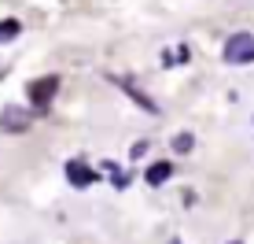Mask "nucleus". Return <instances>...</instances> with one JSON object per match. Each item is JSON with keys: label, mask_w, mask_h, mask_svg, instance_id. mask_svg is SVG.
Here are the masks:
<instances>
[{"label": "nucleus", "mask_w": 254, "mask_h": 244, "mask_svg": "<svg viewBox=\"0 0 254 244\" xmlns=\"http://www.w3.org/2000/svg\"><path fill=\"white\" fill-rule=\"evenodd\" d=\"M232 244H240V241H232Z\"/></svg>", "instance_id": "9"}, {"label": "nucleus", "mask_w": 254, "mask_h": 244, "mask_svg": "<svg viewBox=\"0 0 254 244\" xmlns=\"http://www.w3.org/2000/svg\"><path fill=\"white\" fill-rule=\"evenodd\" d=\"M0 129H4V133H22V129H30V111L19 108V104H7V108L0 111Z\"/></svg>", "instance_id": "3"}, {"label": "nucleus", "mask_w": 254, "mask_h": 244, "mask_svg": "<svg viewBox=\"0 0 254 244\" xmlns=\"http://www.w3.org/2000/svg\"><path fill=\"white\" fill-rule=\"evenodd\" d=\"M147 152V141H136L133 148H129V155H133V159H140V155H144Z\"/></svg>", "instance_id": "8"}, {"label": "nucleus", "mask_w": 254, "mask_h": 244, "mask_svg": "<svg viewBox=\"0 0 254 244\" xmlns=\"http://www.w3.org/2000/svg\"><path fill=\"white\" fill-rule=\"evenodd\" d=\"M66 181H70L74 189H89L92 181H96V170L85 167L81 159H70V163H66Z\"/></svg>", "instance_id": "4"}, {"label": "nucleus", "mask_w": 254, "mask_h": 244, "mask_svg": "<svg viewBox=\"0 0 254 244\" xmlns=\"http://www.w3.org/2000/svg\"><path fill=\"white\" fill-rule=\"evenodd\" d=\"M191 144H195V137H191V133H177V137H173V148H177L181 155H188Z\"/></svg>", "instance_id": "7"}, {"label": "nucleus", "mask_w": 254, "mask_h": 244, "mask_svg": "<svg viewBox=\"0 0 254 244\" xmlns=\"http://www.w3.org/2000/svg\"><path fill=\"white\" fill-rule=\"evenodd\" d=\"M225 63H232V67H243V63H254V33L247 30H240V33H232L229 41H225Z\"/></svg>", "instance_id": "1"}, {"label": "nucleus", "mask_w": 254, "mask_h": 244, "mask_svg": "<svg viewBox=\"0 0 254 244\" xmlns=\"http://www.w3.org/2000/svg\"><path fill=\"white\" fill-rule=\"evenodd\" d=\"M144 178H147V185H166V181L173 178V167H170V159H159V163H151Z\"/></svg>", "instance_id": "5"}, {"label": "nucleus", "mask_w": 254, "mask_h": 244, "mask_svg": "<svg viewBox=\"0 0 254 244\" xmlns=\"http://www.w3.org/2000/svg\"><path fill=\"white\" fill-rule=\"evenodd\" d=\"M56 89H59V78H56V74L30 82V104H33L37 111H45L48 104H52V97H56Z\"/></svg>", "instance_id": "2"}, {"label": "nucleus", "mask_w": 254, "mask_h": 244, "mask_svg": "<svg viewBox=\"0 0 254 244\" xmlns=\"http://www.w3.org/2000/svg\"><path fill=\"white\" fill-rule=\"evenodd\" d=\"M22 33V22L19 19H4L0 22V45H4V41H15Z\"/></svg>", "instance_id": "6"}]
</instances>
